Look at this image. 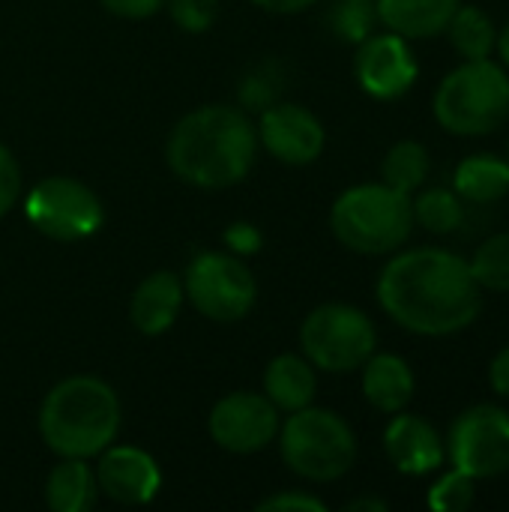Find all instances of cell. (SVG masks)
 Returning <instances> with one entry per match:
<instances>
[{"instance_id":"1","label":"cell","mask_w":509,"mask_h":512,"mask_svg":"<svg viewBox=\"0 0 509 512\" xmlns=\"http://www.w3.org/2000/svg\"><path fill=\"white\" fill-rule=\"evenodd\" d=\"M480 291L471 264L447 249L402 252L378 279L381 309L420 336H450L471 327L483 309Z\"/></svg>"},{"instance_id":"2","label":"cell","mask_w":509,"mask_h":512,"mask_svg":"<svg viewBox=\"0 0 509 512\" xmlns=\"http://www.w3.org/2000/svg\"><path fill=\"white\" fill-rule=\"evenodd\" d=\"M258 153V132L240 108L204 105L186 114L168 138L171 171L201 189L240 183Z\"/></svg>"},{"instance_id":"3","label":"cell","mask_w":509,"mask_h":512,"mask_svg":"<svg viewBox=\"0 0 509 512\" xmlns=\"http://www.w3.org/2000/svg\"><path fill=\"white\" fill-rule=\"evenodd\" d=\"M120 432L117 393L90 375L60 381L39 408V435L63 459H90Z\"/></svg>"},{"instance_id":"4","label":"cell","mask_w":509,"mask_h":512,"mask_svg":"<svg viewBox=\"0 0 509 512\" xmlns=\"http://www.w3.org/2000/svg\"><path fill=\"white\" fill-rule=\"evenodd\" d=\"M330 228L351 252H393L408 240L414 228L411 198L387 183L354 186L336 198L330 210Z\"/></svg>"},{"instance_id":"5","label":"cell","mask_w":509,"mask_h":512,"mask_svg":"<svg viewBox=\"0 0 509 512\" xmlns=\"http://www.w3.org/2000/svg\"><path fill=\"white\" fill-rule=\"evenodd\" d=\"M435 117L453 135H489L509 117V75L486 60H465L435 93Z\"/></svg>"},{"instance_id":"6","label":"cell","mask_w":509,"mask_h":512,"mask_svg":"<svg viewBox=\"0 0 509 512\" xmlns=\"http://www.w3.org/2000/svg\"><path fill=\"white\" fill-rule=\"evenodd\" d=\"M285 465L303 480L330 483L345 477L357 459V438L351 426L324 408H300L279 429Z\"/></svg>"},{"instance_id":"7","label":"cell","mask_w":509,"mask_h":512,"mask_svg":"<svg viewBox=\"0 0 509 512\" xmlns=\"http://www.w3.org/2000/svg\"><path fill=\"white\" fill-rule=\"evenodd\" d=\"M300 345L312 366L324 372H354L375 354L378 333L360 309L327 303L303 321Z\"/></svg>"},{"instance_id":"8","label":"cell","mask_w":509,"mask_h":512,"mask_svg":"<svg viewBox=\"0 0 509 512\" xmlns=\"http://www.w3.org/2000/svg\"><path fill=\"white\" fill-rule=\"evenodd\" d=\"M183 294L210 321H240L255 306V279L249 267L225 252H201L186 267Z\"/></svg>"},{"instance_id":"9","label":"cell","mask_w":509,"mask_h":512,"mask_svg":"<svg viewBox=\"0 0 509 512\" xmlns=\"http://www.w3.org/2000/svg\"><path fill=\"white\" fill-rule=\"evenodd\" d=\"M30 225L60 243L84 240L102 225V204L84 183L72 177L39 180L24 201Z\"/></svg>"},{"instance_id":"10","label":"cell","mask_w":509,"mask_h":512,"mask_svg":"<svg viewBox=\"0 0 509 512\" xmlns=\"http://www.w3.org/2000/svg\"><path fill=\"white\" fill-rule=\"evenodd\" d=\"M450 462L474 480L509 471V411L498 405H474L462 411L447 441Z\"/></svg>"},{"instance_id":"11","label":"cell","mask_w":509,"mask_h":512,"mask_svg":"<svg viewBox=\"0 0 509 512\" xmlns=\"http://www.w3.org/2000/svg\"><path fill=\"white\" fill-rule=\"evenodd\" d=\"M279 435V408L261 393H231L210 411V438L228 453H258Z\"/></svg>"},{"instance_id":"12","label":"cell","mask_w":509,"mask_h":512,"mask_svg":"<svg viewBox=\"0 0 509 512\" xmlns=\"http://www.w3.org/2000/svg\"><path fill=\"white\" fill-rule=\"evenodd\" d=\"M360 87L375 99H399L417 81V60L399 33H372L354 57Z\"/></svg>"},{"instance_id":"13","label":"cell","mask_w":509,"mask_h":512,"mask_svg":"<svg viewBox=\"0 0 509 512\" xmlns=\"http://www.w3.org/2000/svg\"><path fill=\"white\" fill-rule=\"evenodd\" d=\"M258 141L288 165H309L324 150V126L303 105H270L264 108Z\"/></svg>"},{"instance_id":"14","label":"cell","mask_w":509,"mask_h":512,"mask_svg":"<svg viewBox=\"0 0 509 512\" xmlns=\"http://www.w3.org/2000/svg\"><path fill=\"white\" fill-rule=\"evenodd\" d=\"M99 468L96 474V486L117 504L126 507H141L150 504L162 486V474L153 462V456H147L138 447H105L99 453Z\"/></svg>"},{"instance_id":"15","label":"cell","mask_w":509,"mask_h":512,"mask_svg":"<svg viewBox=\"0 0 509 512\" xmlns=\"http://www.w3.org/2000/svg\"><path fill=\"white\" fill-rule=\"evenodd\" d=\"M384 450L396 471L423 477L444 465V441L432 423L414 414H399L384 432Z\"/></svg>"},{"instance_id":"16","label":"cell","mask_w":509,"mask_h":512,"mask_svg":"<svg viewBox=\"0 0 509 512\" xmlns=\"http://www.w3.org/2000/svg\"><path fill=\"white\" fill-rule=\"evenodd\" d=\"M183 282L174 273H153L147 276L135 294H132V306H129V318L135 324V330H141L144 336H159L165 333L180 312L183 303Z\"/></svg>"},{"instance_id":"17","label":"cell","mask_w":509,"mask_h":512,"mask_svg":"<svg viewBox=\"0 0 509 512\" xmlns=\"http://www.w3.org/2000/svg\"><path fill=\"white\" fill-rule=\"evenodd\" d=\"M363 393L378 411L399 414L414 399V372L396 354H372L363 363Z\"/></svg>"},{"instance_id":"18","label":"cell","mask_w":509,"mask_h":512,"mask_svg":"<svg viewBox=\"0 0 509 512\" xmlns=\"http://www.w3.org/2000/svg\"><path fill=\"white\" fill-rule=\"evenodd\" d=\"M381 24L405 39H429L447 30L459 0H378Z\"/></svg>"},{"instance_id":"19","label":"cell","mask_w":509,"mask_h":512,"mask_svg":"<svg viewBox=\"0 0 509 512\" xmlns=\"http://www.w3.org/2000/svg\"><path fill=\"white\" fill-rule=\"evenodd\" d=\"M315 372L312 363L297 357V354H282L276 357L267 372H264V396L279 408V411H300L312 405L315 399Z\"/></svg>"},{"instance_id":"20","label":"cell","mask_w":509,"mask_h":512,"mask_svg":"<svg viewBox=\"0 0 509 512\" xmlns=\"http://www.w3.org/2000/svg\"><path fill=\"white\" fill-rule=\"evenodd\" d=\"M453 192L471 204H495L509 195V162L495 156H468L453 174Z\"/></svg>"},{"instance_id":"21","label":"cell","mask_w":509,"mask_h":512,"mask_svg":"<svg viewBox=\"0 0 509 512\" xmlns=\"http://www.w3.org/2000/svg\"><path fill=\"white\" fill-rule=\"evenodd\" d=\"M96 474L84 459H63L45 483V501L54 512H87L96 501Z\"/></svg>"},{"instance_id":"22","label":"cell","mask_w":509,"mask_h":512,"mask_svg":"<svg viewBox=\"0 0 509 512\" xmlns=\"http://www.w3.org/2000/svg\"><path fill=\"white\" fill-rule=\"evenodd\" d=\"M450 42L453 48L465 57V60H486L492 57L495 45H498V30L495 21L480 9V6H462L453 12L450 24H447Z\"/></svg>"},{"instance_id":"23","label":"cell","mask_w":509,"mask_h":512,"mask_svg":"<svg viewBox=\"0 0 509 512\" xmlns=\"http://www.w3.org/2000/svg\"><path fill=\"white\" fill-rule=\"evenodd\" d=\"M384 183L411 195L423 186V180L429 177V153L420 141H399L390 147V153L384 156L381 165Z\"/></svg>"},{"instance_id":"24","label":"cell","mask_w":509,"mask_h":512,"mask_svg":"<svg viewBox=\"0 0 509 512\" xmlns=\"http://www.w3.org/2000/svg\"><path fill=\"white\" fill-rule=\"evenodd\" d=\"M414 222L432 234H453L465 222V204L453 189H426L411 201Z\"/></svg>"},{"instance_id":"25","label":"cell","mask_w":509,"mask_h":512,"mask_svg":"<svg viewBox=\"0 0 509 512\" xmlns=\"http://www.w3.org/2000/svg\"><path fill=\"white\" fill-rule=\"evenodd\" d=\"M330 30L345 39V42H363L375 33L381 24V9L378 0H336L327 15Z\"/></svg>"},{"instance_id":"26","label":"cell","mask_w":509,"mask_h":512,"mask_svg":"<svg viewBox=\"0 0 509 512\" xmlns=\"http://www.w3.org/2000/svg\"><path fill=\"white\" fill-rule=\"evenodd\" d=\"M471 273L480 288L489 291H509V231L489 237L471 261Z\"/></svg>"},{"instance_id":"27","label":"cell","mask_w":509,"mask_h":512,"mask_svg":"<svg viewBox=\"0 0 509 512\" xmlns=\"http://www.w3.org/2000/svg\"><path fill=\"white\" fill-rule=\"evenodd\" d=\"M474 504V477L453 471L429 489V507L438 512H462Z\"/></svg>"},{"instance_id":"28","label":"cell","mask_w":509,"mask_h":512,"mask_svg":"<svg viewBox=\"0 0 509 512\" xmlns=\"http://www.w3.org/2000/svg\"><path fill=\"white\" fill-rule=\"evenodd\" d=\"M282 90V72L276 63H261L255 66L243 81H240V102L246 108H270Z\"/></svg>"},{"instance_id":"29","label":"cell","mask_w":509,"mask_h":512,"mask_svg":"<svg viewBox=\"0 0 509 512\" xmlns=\"http://www.w3.org/2000/svg\"><path fill=\"white\" fill-rule=\"evenodd\" d=\"M177 27L186 33H204L219 15V0H165Z\"/></svg>"},{"instance_id":"30","label":"cell","mask_w":509,"mask_h":512,"mask_svg":"<svg viewBox=\"0 0 509 512\" xmlns=\"http://www.w3.org/2000/svg\"><path fill=\"white\" fill-rule=\"evenodd\" d=\"M21 195V171L12 153L0 144V216L18 201Z\"/></svg>"},{"instance_id":"31","label":"cell","mask_w":509,"mask_h":512,"mask_svg":"<svg viewBox=\"0 0 509 512\" xmlns=\"http://www.w3.org/2000/svg\"><path fill=\"white\" fill-rule=\"evenodd\" d=\"M258 510H294V512H324L327 507L312 498V495H303V492H282V495H273L267 501L258 504Z\"/></svg>"},{"instance_id":"32","label":"cell","mask_w":509,"mask_h":512,"mask_svg":"<svg viewBox=\"0 0 509 512\" xmlns=\"http://www.w3.org/2000/svg\"><path fill=\"white\" fill-rule=\"evenodd\" d=\"M225 243H228V249H234L240 255H252L261 249V231L249 222H234L225 231Z\"/></svg>"},{"instance_id":"33","label":"cell","mask_w":509,"mask_h":512,"mask_svg":"<svg viewBox=\"0 0 509 512\" xmlns=\"http://www.w3.org/2000/svg\"><path fill=\"white\" fill-rule=\"evenodd\" d=\"M102 6L120 18H150L165 6V0H102Z\"/></svg>"},{"instance_id":"34","label":"cell","mask_w":509,"mask_h":512,"mask_svg":"<svg viewBox=\"0 0 509 512\" xmlns=\"http://www.w3.org/2000/svg\"><path fill=\"white\" fill-rule=\"evenodd\" d=\"M489 384H492V390H495L498 396H507L509 399V345H504V348L495 354V360H492V366H489Z\"/></svg>"},{"instance_id":"35","label":"cell","mask_w":509,"mask_h":512,"mask_svg":"<svg viewBox=\"0 0 509 512\" xmlns=\"http://www.w3.org/2000/svg\"><path fill=\"white\" fill-rule=\"evenodd\" d=\"M255 3L270 12H300V9L312 6L315 0H255Z\"/></svg>"},{"instance_id":"36","label":"cell","mask_w":509,"mask_h":512,"mask_svg":"<svg viewBox=\"0 0 509 512\" xmlns=\"http://www.w3.org/2000/svg\"><path fill=\"white\" fill-rule=\"evenodd\" d=\"M360 510L384 512L387 510V504H384V501H372V498H363V501H351V504H348V512H360Z\"/></svg>"},{"instance_id":"37","label":"cell","mask_w":509,"mask_h":512,"mask_svg":"<svg viewBox=\"0 0 509 512\" xmlns=\"http://www.w3.org/2000/svg\"><path fill=\"white\" fill-rule=\"evenodd\" d=\"M495 48H498V54L504 57V63L509 66V24L498 33V45H495Z\"/></svg>"}]
</instances>
